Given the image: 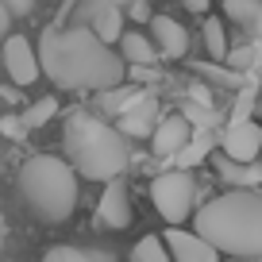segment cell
I'll return each mask as SVG.
<instances>
[{
  "instance_id": "44dd1931",
  "label": "cell",
  "mask_w": 262,
  "mask_h": 262,
  "mask_svg": "<svg viewBox=\"0 0 262 262\" xmlns=\"http://www.w3.org/2000/svg\"><path fill=\"white\" fill-rule=\"evenodd\" d=\"M42 262H116L104 251H77V247H50Z\"/></svg>"
},
{
  "instance_id": "9c48e42d",
  "label": "cell",
  "mask_w": 262,
  "mask_h": 262,
  "mask_svg": "<svg viewBox=\"0 0 262 262\" xmlns=\"http://www.w3.org/2000/svg\"><path fill=\"white\" fill-rule=\"evenodd\" d=\"M162 243H166L173 262H220V251L208 239H201L196 231H181L178 224L162 235Z\"/></svg>"
},
{
  "instance_id": "d4e9b609",
  "label": "cell",
  "mask_w": 262,
  "mask_h": 262,
  "mask_svg": "<svg viewBox=\"0 0 262 262\" xmlns=\"http://www.w3.org/2000/svg\"><path fill=\"white\" fill-rule=\"evenodd\" d=\"M0 131H4L8 139H24V135H27L24 123H19V116H0Z\"/></svg>"
},
{
  "instance_id": "603a6c76",
  "label": "cell",
  "mask_w": 262,
  "mask_h": 262,
  "mask_svg": "<svg viewBox=\"0 0 262 262\" xmlns=\"http://www.w3.org/2000/svg\"><path fill=\"white\" fill-rule=\"evenodd\" d=\"M205 50L216 58V62H224V54H228V27H224L216 16L205 19Z\"/></svg>"
},
{
  "instance_id": "4dcf8cb0",
  "label": "cell",
  "mask_w": 262,
  "mask_h": 262,
  "mask_svg": "<svg viewBox=\"0 0 262 262\" xmlns=\"http://www.w3.org/2000/svg\"><path fill=\"white\" fill-rule=\"evenodd\" d=\"M254 70H258V81H262V62H258V66H254Z\"/></svg>"
},
{
  "instance_id": "f1b7e54d",
  "label": "cell",
  "mask_w": 262,
  "mask_h": 262,
  "mask_svg": "<svg viewBox=\"0 0 262 262\" xmlns=\"http://www.w3.org/2000/svg\"><path fill=\"white\" fill-rule=\"evenodd\" d=\"M181 4H185L189 12H205L208 8V0H181Z\"/></svg>"
},
{
  "instance_id": "2e32d148",
  "label": "cell",
  "mask_w": 262,
  "mask_h": 262,
  "mask_svg": "<svg viewBox=\"0 0 262 262\" xmlns=\"http://www.w3.org/2000/svg\"><path fill=\"white\" fill-rule=\"evenodd\" d=\"M224 16L247 31V39H262V0H224Z\"/></svg>"
},
{
  "instance_id": "277c9868",
  "label": "cell",
  "mask_w": 262,
  "mask_h": 262,
  "mask_svg": "<svg viewBox=\"0 0 262 262\" xmlns=\"http://www.w3.org/2000/svg\"><path fill=\"white\" fill-rule=\"evenodd\" d=\"M16 185L27 212L39 224H66L77 208V196H81L74 166L54 155H31L19 166Z\"/></svg>"
},
{
  "instance_id": "7c38bea8",
  "label": "cell",
  "mask_w": 262,
  "mask_h": 262,
  "mask_svg": "<svg viewBox=\"0 0 262 262\" xmlns=\"http://www.w3.org/2000/svg\"><path fill=\"white\" fill-rule=\"evenodd\" d=\"M85 27H89L100 42L112 47L123 35V8L112 4V0H85Z\"/></svg>"
},
{
  "instance_id": "7402d4cb",
  "label": "cell",
  "mask_w": 262,
  "mask_h": 262,
  "mask_svg": "<svg viewBox=\"0 0 262 262\" xmlns=\"http://www.w3.org/2000/svg\"><path fill=\"white\" fill-rule=\"evenodd\" d=\"M54 112H58V97H39L24 116H19V123H24V131H35V127H42V123H50Z\"/></svg>"
},
{
  "instance_id": "9a60e30c",
  "label": "cell",
  "mask_w": 262,
  "mask_h": 262,
  "mask_svg": "<svg viewBox=\"0 0 262 262\" xmlns=\"http://www.w3.org/2000/svg\"><path fill=\"white\" fill-rule=\"evenodd\" d=\"M116 42H120L116 54L123 58V66H155L158 62L155 42H150V35H143V31H123Z\"/></svg>"
},
{
  "instance_id": "6da1fadb",
  "label": "cell",
  "mask_w": 262,
  "mask_h": 262,
  "mask_svg": "<svg viewBox=\"0 0 262 262\" xmlns=\"http://www.w3.org/2000/svg\"><path fill=\"white\" fill-rule=\"evenodd\" d=\"M39 70L50 77V85L70 93H100L127 81V66L108 42H100L89 27H54L39 39Z\"/></svg>"
},
{
  "instance_id": "52a82bcc",
  "label": "cell",
  "mask_w": 262,
  "mask_h": 262,
  "mask_svg": "<svg viewBox=\"0 0 262 262\" xmlns=\"http://www.w3.org/2000/svg\"><path fill=\"white\" fill-rule=\"evenodd\" d=\"M4 70H8L12 85H19V89H27V85H35L42 77L39 54H35V47L24 35H4Z\"/></svg>"
},
{
  "instance_id": "ac0fdd59",
  "label": "cell",
  "mask_w": 262,
  "mask_h": 262,
  "mask_svg": "<svg viewBox=\"0 0 262 262\" xmlns=\"http://www.w3.org/2000/svg\"><path fill=\"white\" fill-rule=\"evenodd\" d=\"M212 147H216V135H212V131H193V135H189V143L173 155V162H178L181 170H189V166L205 162V158L212 155Z\"/></svg>"
},
{
  "instance_id": "5bb4252c",
  "label": "cell",
  "mask_w": 262,
  "mask_h": 262,
  "mask_svg": "<svg viewBox=\"0 0 262 262\" xmlns=\"http://www.w3.org/2000/svg\"><path fill=\"white\" fill-rule=\"evenodd\" d=\"M212 166H216V173H220V181L231 185V189H258L262 185V162L258 158H254V162H235V158H228V155H216Z\"/></svg>"
},
{
  "instance_id": "8fae6325",
  "label": "cell",
  "mask_w": 262,
  "mask_h": 262,
  "mask_svg": "<svg viewBox=\"0 0 262 262\" xmlns=\"http://www.w3.org/2000/svg\"><path fill=\"white\" fill-rule=\"evenodd\" d=\"M189 135H193L189 120L181 112H170V116H162V120L155 123V131H150V150H155V158H173L189 143Z\"/></svg>"
},
{
  "instance_id": "5b68a950",
  "label": "cell",
  "mask_w": 262,
  "mask_h": 262,
  "mask_svg": "<svg viewBox=\"0 0 262 262\" xmlns=\"http://www.w3.org/2000/svg\"><path fill=\"white\" fill-rule=\"evenodd\" d=\"M150 201L166 224H185L196 208V181L189 170H166L150 181Z\"/></svg>"
},
{
  "instance_id": "f546056e",
  "label": "cell",
  "mask_w": 262,
  "mask_h": 262,
  "mask_svg": "<svg viewBox=\"0 0 262 262\" xmlns=\"http://www.w3.org/2000/svg\"><path fill=\"white\" fill-rule=\"evenodd\" d=\"M112 4H120V8H123V4H131V0H112Z\"/></svg>"
},
{
  "instance_id": "cb8c5ba5",
  "label": "cell",
  "mask_w": 262,
  "mask_h": 262,
  "mask_svg": "<svg viewBox=\"0 0 262 262\" xmlns=\"http://www.w3.org/2000/svg\"><path fill=\"white\" fill-rule=\"evenodd\" d=\"M254 81L251 85H243V89L235 93V104H231V120H251V112H254Z\"/></svg>"
},
{
  "instance_id": "d6a6232c",
  "label": "cell",
  "mask_w": 262,
  "mask_h": 262,
  "mask_svg": "<svg viewBox=\"0 0 262 262\" xmlns=\"http://www.w3.org/2000/svg\"><path fill=\"white\" fill-rule=\"evenodd\" d=\"M81 4H85V0H81Z\"/></svg>"
},
{
  "instance_id": "ffe728a7",
  "label": "cell",
  "mask_w": 262,
  "mask_h": 262,
  "mask_svg": "<svg viewBox=\"0 0 262 262\" xmlns=\"http://www.w3.org/2000/svg\"><path fill=\"white\" fill-rule=\"evenodd\" d=\"M131 262H173V258L166 251L162 235H143L139 243L131 247Z\"/></svg>"
},
{
  "instance_id": "e0dca14e",
  "label": "cell",
  "mask_w": 262,
  "mask_h": 262,
  "mask_svg": "<svg viewBox=\"0 0 262 262\" xmlns=\"http://www.w3.org/2000/svg\"><path fill=\"white\" fill-rule=\"evenodd\" d=\"M143 93H147V89H139V85H123V81H120V85H112V89H100L97 108H100L104 116H112V120H116V116H120L131 100H139Z\"/></svg>"
},
{
  "instance_id": "ba28073f",
  "label": "cell",
  "mask_w": 262,
  "mask_h": 262,
  "mask_svg": "<svg viewBox=\"0 0 262 262\" xmlns=\"http://www.w3.org/2000/svg\"><path fill=\"white\" fill-rule=\"evenodd\" d=\"M262 150V127L254 120H228L220 135V155L235 158V162H254Z\"/></svg>"
},
{
  "instance_id": "484cf974",
  "label": "cell",
  "mask_w": 262,
  "mask_h": 262,
  "mask_svg": "<svg viewBox=\"0 0 262 262\" xmlns=\"http://www.w3.org/2000/svg\"><path fill=\"white\" fill-rule=\"evenodd\" d=\"M150 16H155V12H150L147 0H131V19H135V24H147Z\"/></svg>"
},
{
  "instance_id": "3957f363",
  "label": "cell",
  "mask_w": 262,
  "mask_h": 262,
  "mask_svg": "<svg viewBox=\"0 0 262 262\" xmlns=\"http://www.w3.org/2000/svg\"><path fill=\"white\" fill-rule=\"evenodd\" d=\"M66 158L77 178L85 181H112L131 166V147L120 131L93 112H70L66 120Z\"/></svg>"
},
{
  "instance_id": "4fadbf2b",
  "label": "cell",
  "mask_w": 262,
  "mask_h": 262,
  "mask_svg": "<svg viewBox=\"0 0 262 262\" xmlns=\"http://www.w3.org/2000/svg\"><path fill=\"white\" fill-rule=\"evenodd\" d=\"M150 24V42H155V50H158V58H185V50H189V31L178 24V19H170V16H150L147 19Z\"/></svg>"
},
{
  "instance_id": "d6986e66",
  "label": "cell",
  "mask_w": 262,
  "mask_h": 262,
  "mask_svg": "<svg viewBox=\"0 0 262 262\" xmlns=\"http://www.w3.org/2000/svg\"><path fill=\"white\" fill-rule=\"evenodd\" d=\"M224 62H228L231 70H254V66L262 62V39H247L243 47H235V50L228 47Z\"/></svg>"
},
{
  "instance_id": "1f68e13d",
  "label": "cell",
  "mask_w": 262,
  "mask_h": 262,
  "mask_svg": "<svg viewBox=\"0 0 262 262\" xmlns=\"http://www.w3.org/2000/svg\"><path fill=\"white\" fill-rule=\"evenodd\" d=\"M258 158H262V150H258Z\"/></svg>"
},
{
  "instance_id": "30bf717a",
  "label": "cell",
  "mask_w": 262,
  "mask_h": 262,
  "mask_svg": "<svg viewBox=\"0 0 262 262\" xmlns=\"http://www.w3.org/2000/svg\"><path fill=\"white\" fill-rule=\"evenodd\" d=\"M97 224L112 231H123L131 224V196L120 178L104 181V193H100V205H97Z\"/></svg>"
},
{
  "instance_id": "7a4b0ae2",
  "label": "cell",
  "mask_w": 262,
  "mask_h": 262,
  "mask_svg": "<svg viewBox=\"0 0 262 262\" xmlns=\"http://www.w3.org/2000/svg\"><path fill=\"white\" fill-rule=\"evenodd\" d=\"M193 231L235 258H262V196L251 189H231L208 201L193 220Z\"/></svg>"
},
{
  "instance_id": "8992f818",
  "label": "cell",
  "mask_w": 262,
  "mask_h": 262,
  "mask_svg": "<svg viewBox=\"0 0 262 262\" xmlns=\"http://www.w3.org/2000/svg\"><path fill=\"white\" fill-rule=\"evenodd\" d=\"M162 120V104H158L155 93H143L139 100H131L120 116H116V131L123 139H150L155 123Z\"/></svg>"
},
{
  "instance_id": "4316f807",
  "label": "cell",
  "mask_w": 262,
  "mask_h": 262,
  "mask_svg": "<svg viewBox=\"0 0 262 262\" xmlns=\"http://www.w3.org/2000/svg\"><path fill=\"white\" fill-rule=\"evenodd\" d=\"M0 4H4L12 16H27V12L35 8V0H0Z\"/></svg>"
},
{
  "instance_id": "836d02e7",
  "label": "cell",
  "mask_w": 262,
  "mask_h": 262,
  "mask_svg": "<svg viewBox=\"0 0 262 262\" xmlns=\"http://www.w3.org/2000/svg\"><path fill=\"white\" fill-rule=\"evenodd\" d=\"M0 231H4V228H0Z\"/></svg>"
},
{
  "instance_id": "83f0119b",
  "label": "cell",
  "mask_w": 262,
  "mask_h": 262,
  "mask_svg": "<svg viewBox=\"0 0 262 262\" xmlns=\"http://www.w3.org/2000/svg\"><path fill=\"white\" fill-rule=\"evenodd\" d=\"M8 27H12V12L0 4V42H4V35H8Z\"/></svg>"
}]
</instances>
